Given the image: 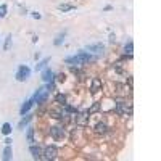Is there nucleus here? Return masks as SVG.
I'll return each instance as SVG.
<instances>
[{"label": "nucleus", "mask_w": 161, "mask_h": 161, "mask_svg": "<svg viewBox=\"0 0 161 161\" xmlns=\"http://www.w3.org/2000/svg\"><path fill=\"white\" fill-rule=\"evenodd\" d=\"M29 76H31V69L27 68L26 65H21L18 68V71H16V81L18 82H24L29 79Z\"/></svg>", "instance_id": "f257e3e1"}, {"label": "nucleus", "mask_w": 161, "mask_h": 161, "mask_svg": "<svg viewBox=\"0 0 161 161\" xmlns=\"http://www.w3.org/2000/svg\"><path fill=\"white\" fill-rule=\"evenodd\" d=\"M42 158L45 160H57L58 158V148L55 145H49V147L44 150V156Z\"/></svg>", "instance_id": "f03ea898"}, {"label": "nucleus", "mask_w": 161, "mask_h": 161, "mask_svg": "<svg viewBox=\"0 0 161 161\" xmlns=\"http://www.w3.org/2000/svg\"><path fill=\"white\" fill-rule=\"evenodd\" d=\"M85 50H87V52H92V53H103L105 45L100 44V42H97V44H89L85 47Z\"/></svg>", "instance_id": "7ed1b4c3"}, {"label": "nucleus", "mask_w": 161, "mask_h": 161, "mask_svg": "<svg viewBox=\"0 0 161 161\" xmlns=\"http://www.w3.org/2000/svg\"><path fill=\"white\" fill-rule=\"evenodd\" d=\"M76 124L79 126V127H84V126H87V124H89V111L77 115V116H76Z\"/></svg>", "instance_id": "20e7f679"}, {"label": "nucleus", "mask_w": 161, "mask_h": 161, "mask_svg": "<svg viewBox=\"0 0 161 161\" xmlns=\"http://www.w3.org/2000/svg\"><path fill=\"white\" fill-rule=\"evenodd\" d=\"M50 135H52L53 139L60 140V139H63V135H65V131H63V127L53 126V127H50Z\"/></svg>", "instance_id": "39448f33"}, {"label": "nucleus", "mask_w": 161, "mask_h": 161, "mask_svg": "<svg viewBox=\"0 0 161 161\" xmlns=\"http://www.w3.org/2000/svg\"><path fill=\"white\" fill-rule=\"evenodd\" d=\"M29 151H31V155H32V158H34V160H40V158H42V150L37 147V145L31 143Z\"/></svg>", "instance_id": "423d86ee"}, {"label": "nucleus", "mask_w": 161, "mask_h": 161, "mask_svg": "<svg viewBox=\"0 0 161 161\" xmlns=\"http://www.w3.org/2000/svg\"><path fill=\"white\" fill-rule=\"evenodd\" d=\"M100 89H101V82L99 77H93L92 79V84H90V93H97V92H100Z\"/></svg>", "instance_id": "0eeeda50"}, {"label": "nucleus", "mask_w": 161, "mask_h": 161, "mask_svg": "<svg viewBox=\"0 0 161 161\" xmlns=\"http://www.w3.org/2000/svg\"><path fill=\"white\" fill-rule=\"evenodd\" d=\"M32 105H34V99H29V100H26L24 101V105L21 107V110H19V115H26V113H29V110L32 108Z\"/></svg>", "instance_id": "6e6552de"}, {"label": "nucleus", "mask_w": 161, "mask_h": 161, "mask_svg": "<svg viewBox=\"0 0 161 161\" xmlns=\"http://www.w3.org/2000/svg\"><path fill=\"white\" fill-rule=\"evenodd\" d=\"M42 81L45 82H52L53 81V73H52V69H44L42 71Z\"/></svg>", "instance_id": "1a4fd4ad"}, {"label": "nucleus", "mask_w": 161, "mask_h": 161, "mask_svg": "<svg viewBox=\"0 0 161 161\" xmlns=\"http://www.w3.org/2000/svg\"><path fill=\"white\" fill-rule=\"evenodd\" d=\"M65 37H66V31H63V32L57 34V37H55V40H53V45L55 47H60L63 42H65Z\"/></svg>", "instance_id": "9d476101"}, {"label": "nucleus", "mask_w": 161, "mask_h": 161, "mask_svg": "<svg viewBox=\"0 0 161 161\" xmlns=\"http://www.w3.org/2000/svg\"><path fill=\"white\" fill-rule=\"evenodd\" d=\"M93 132H95V134H105V132H107V124L105 123H97L95 124V127H93Z\"/></svg>", "instance_id": "9b49d317"}, {"label": "nucleus", "mask_w": 161, "mask_h": 161, "mask_svg": "<svg viewBox=\"0 0 161 161\" xmlns=\"http://www.w3.org/2000/svg\"><path fill=\"white\" fill-rule=\"evenodd\" d=\"M31 121H32V115H27V113H26V115H24V118H23V119L18 123V127H19V129H23L24 126H27V124H29Z\"/></svg>", "instance_id": "f8f14e48"}, {"label": "nucleus", "mask_w": 161, "mask_h": 161, "mask_svg": "<svg viewBox=\"0 0 161 161\" xmlns=\"http://www.w3.org/2000/svg\"><path fill=\"white\" fill-rule=\"evenodd\" d=\"M13 158V151H11V147L10 145H7L5 147V150H3V156H2V160H5V161H8Z\"/></svg>", "instance_id": "ddd939ff"}, {"label": "nucleus", "mask_w": 161, "mask_h": 161, "mask_svg": "<svg viewBox=\"0 0 161 161\" xmlns=\"http://www.w3.org/2000/svg\"><path fill=\"white\" fill-rule=\"evenodd\" d=\"M55 101H57V103H60L61 107H63V105L68 103V99H66L65 93H57V95H55Z\"/></svg>", "instance_id": "4468645a"}, {"label": "nucleus", "mask_w": 161, "mask_h": 161, "mask_svg": "<svg viewBox=\"0 0 161 161\" xmlns=\"http://www.w3.org/2000/svg\"><path fill=\"white\" fill-rule=\"evenodd\" d=\"M116 113H118L119 116H124V115H126V101H118Z\"/></svg>", "instance_id": "2eb2a0df"}, {"label": "nucleus", "mask_w": 161, "mask_h": 161, "mask_svg": "<svg viewBox=\"0 0 161 161\" xmlns=\"http://www.w3.org/2000/svg\"><path fill=\"white\" fill-rule=\"evenodd\" d=\"M124 52L127 53L129 58H132V52H134V44H132V40H129L127 44L124 45Z\"/></svg>", "instance_id": "dca6fc26"}, {"label": "nucleus", "mask_w": 161, "mask_h": 161, "mask_svg": "<svg viewBox=\"0 0 161 161\" xmlns=\"http://www.w3.org/2000/svg\"><path fill=\"white\" fill-rule=\"evenodd\" d=\"M2 134L3 135H10L11 134V126H10V123H3L2 124Z\"/></svg>", "instance_id": "f3484780"}, {"label": "nucleus", "mask_w": 161, "mask_h": 161, "mask_svg": "<svg viewBox=\"0 0 161 161\" xmlns=\"http://www.w3.org/2000/svg\"><path fill=\"white\" fill-rule=\"evenodd\" d=\"M58 10H60V11H71V10H74V5H69V3H61V5H58Z\"/></svg>", "instance_id": "a211bd4d"}, {"label": "nucleus", "mask_w": 161, "mask_h": 161, "mask_svg": "<svg viewBox=\"0 0 161 161\" xmlns=\"http://www.w3.org/2000/svg\"><path fill=\"white\" fill-rule=\"evenodd\" d=\"M50 115H52L53 119H61V118H63V111H61V110H52Z\"/></svg>", "instance_id": "6ab92c4d"}, {"label": "nucleus", "mask_w": 161, "mask_h": 161, "mask_svg": "<svg viewBox=\"0 0 161 161\" xmlns=\"http://www.w3.org/2000/svg\"><path fill=\"white\" fill-rule=\"evenodd\" d=\"M26 139H27V142H29V143H34V129H32V127H29V129H27Z\"/></svg>", "instance_id": "aec40b11"}, {"label": "nucleus", "mask_w": 161, "mask_h": 161, "mask_svg": "<svg viewBox=\"0 0 161 161\" xmlns=\"http://www.w3.org/2000/svg\"><path fill=\"white\" fill-rule=\"evenodd\" d=\"M49 61H50V58H44L42 61H39V65L36 66V69H37V71H39V69H44L45 66H47V63H49Z\"/></svg>", "instance_id": "412c9836"}, {"label": "nucleus", "mask_w": 161, "mask_h": 161, "mask_svg": "<svg viewBox=\"0 0 161 161\" xmlns=\"http://www.w3.org/2000/svg\"><path fill=\"white\" fill-rule=\"evenodd\" d=\"M99 110H100V103H99V101H95V103L92 105V108L89 110V115H92V113H97Z\"/></svg>", "instance_id": "4be33fe9"}, {"label": "nucleus", "mask_w": 161, "mask_h": 161, "mask_svg": "<svg viewBox=\"0 0 161 161\" xmlns=\"http://www.w3.org/2000/svg\"><path fill=\"white\" fill-rule=\"evenodd\" d=\"M7 15V5H0V18H3Z\"/></svg>", "instance_id": "5701e85b"}, {"label": "nucleus", "mask_w": 161, "mask_h": 161, "mask_svg": "<svg viewBox=\"0 0 161 161\" xmlns=\"http://www.w3.org/2000/svg\"><path fill=\"white\" fill-rule=\"evenodd\" d=\"M10 45H11V37L8 36V37H7V40H5V45H3V50H8Z\"/></svg>", "instance_id": "b1692460"}, {"label": "nucleus", "mask_w": 161, "mask_h": 161, "mask_svg": "<svg viewBox=\"0 0 161 161\" xmlns=\"http://www.w3.org/2000/svg\"><path fill=\"white\" fill-rule=\"evenodd\" d=\"M57 81H58V82H65V81H66L65 73H60V74H58V76H57Z\"/></svg>", "instance_id": "393cba45"}, {"label": "nucleus", "mask_w": 161, "mask_h": 161, "mask_svg": "<svg viewBox=\"0 0 161 161\" xmlns=\"http://www.w3.org/2000/svg\"><path fill=\"white\" fill-rule=\"evenodd\" d=\"M127 84H129V90H132V84H134V79H132L131 76L127 77Z\"/></svg>", "instance_id": "a878e982"}, {"label": "nucleus", "mask_w": 161, "mask_h": 161, "mask_svg": "<svg viewBox=\"0 0 161 161\" xmlns=\"http://www.w3.org/2000/svg\"><path fill=\"white\" fill-rule=\"evenodd\" d=\"M31 16H32L34 19H40V13H37V11H32V13H31Z\"/></svg>", "instance_id": "bb28decb"}, {"label": "nucleus", "mask_w": 161, "mask_h": 161, "mask_svg": "<svg viewBox=\"0 0 161 161\" xmlns=\"http://www.w3.org/2000/svg\"><path fill=\"white\" fill-rule=\"evenodd\" d=\"M116 42V36L115 34H110V44H115Z\"/></svg>", "instance_id": "cd10ccee"}, {"label": "nucleus", "mask_w": 161, "mask_h": 161, "mask_svg": "<svg viewBox=\"0 0 161 161\" xmlns=\"http://www.w3.org/2000/svg\"><path fill=\"white\" fill-rule=\"evenodd\" d=\"M3 142H5V145H10V143H11V139H10V137H7V139L3 140Z\"/></svg>", "instance_id": "c85d7f7f"}]
</instances>
